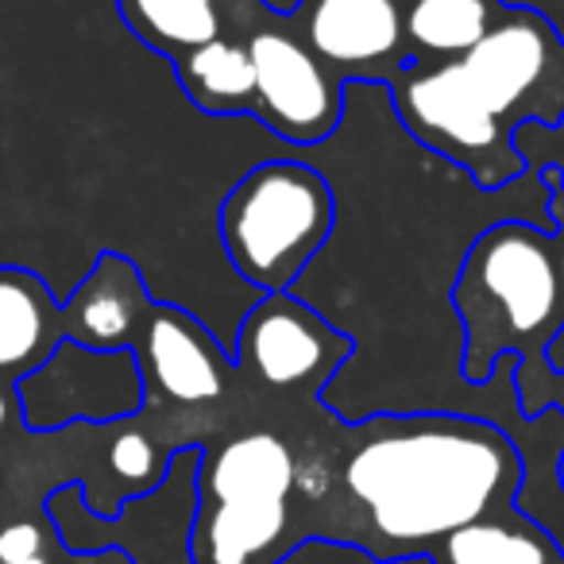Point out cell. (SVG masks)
Segmentation results:
<instances>
[{
    "mask_svg": "<svg viewBox=\"0 0 564 564\" xmlns=\"http://www.w3.org/2000/svg\"><path fill=\"white\" fill-rule=\"evenodd\" d=\"M337 225V202L325 174L310 163H259L220 205V243L236 274L263 294L294 291L322 256Z\"/></svg>",
    "mask_w": 564,
    "mask_h": 564,
    "instance_id": "obj_3",
    "label": "cell"
},
{
    "mask_svg": "<svg viewBox=\"0 0 564 564\" xmlns=\"http://www.w3.org/2000/svg\"><path fill=\"white\" fill-rule=\"evenodd\" d=\"M0 564H47L43 533L32 522H12L0 530Z\"/></svg>",
    "mask_w": 564,
    "mask_h": 564,
    "instance_id": "obj_20",
    "label": "cell"
},
{
    "mask_svg": "<svg viewBox=\"0 0 564 564\" xmlns=\"http://www.w3.org/2000/svg\"><path fill=\"white\" fill-rule=\"evenodd\" d=\"M556 274H561V294H564V248H561V256H556Z\"/></svg>",
    "mask_w": 564,
    "mask_h": 564,
    "instance_id": "obj_22",
    "label": "cell"
},
{
    "mask_svg": "<svg viewBox=\"0 0 564 564\" xmlns=\"http://www.w3.org/2000/svg\"><path fill=\"white\" fill-rule=\"evenodd\" d=\"M178 78L205 112L256 109V66L243 43L209 40L178 58Z\"/></svg>",
    "mask_w": 564,
    "mask_h": 564,
    "instance_id": "obj_15",
    "label": "cell"
},
{
    "mask_svg": "<svg viewBox=\"0 0 564 564\" xmlns=\"http://www.w3.org/2000/svg\"><path fill=\"white\" fill-rule=\"evenodd\" d=\"M124 20L135 35L163 51H194L220 35V17L213 0H120Z\"/></svg>",
    "mask_w": 564,
    "mask_h": 564,
    "instance_id": "obj_17",
    "label": "cell"
},
{
    "mask_svg": "<svg viewBox=\"0 0 564 564\" xmlns=\"http://www.w3.org/2000/svg\"><path fill=\"white\" fill-rule=\"evenodd\" d=\"M306 43L317 58L340 70H371L391 63L394 70L414 55H402L399 0H306Z\"/></svg>",
    "mask_w": 564,
    "mask_h": 564,
    "instance_id": "obj_9",
    "label": "cell"
},
{
    "mask_svg": "<svg viewBox=\"0 0 564 564\" xmlns=\"http://www.w3.org/2000/svg\"><path fill=\"white\" fill-rule=\"evenodd\" d=\"M109 464L120 479H128V484H151V479L159 476V453H155V445H151L148 433H140V430H128L112 441Z\"/></svg>",
    "mask_w": 564,
    "mask_h": 564,
    "instance_id": "obj_19",
    "label": "cell"
},
{
    "mask_svg": "<svg viewBox=\"0 0 564 564\" xmlns=\"http://www.w3.org/2000/svg\"><path fill=\"white\" fill-rule=\"evenodd\" d=\"M58 329L63 317L47 286L28 271L0 267V371L24 368L28 376L40 368L63 340Z\"/></svg>",
    "mask_w": 564,
    "mask_h": 564,
    "instance_id": "obj_13",
    "label": "cell"
},
{
    "mask_svg": "<svg viewBox=\"0 0 564 564\" xmlns=\"http://www.w3.org/2000/svg\"><path fill=\"white\" fill-rule=\"evenodd\" d=\"M143 371L166 399L213 402L228 383V356L189 314L155 306L143 329Z\"/></svg>",
    "mask_w": 564,
    "mask_h": 564,
    "instance_id": "obj_10",
    "label": "cell"
},
{
    "mask_svg": "<svg viewBox=\"0 0 564 564\" xmlns=\"http://www.w3.org/2000/svg\"><path fill=\"white\" fill-rule=\"evenodd\" d=\"M20 410L32 430L66 422H117L143 406V368L135 348H86L58 340L55 352L20 376Z\"/></svg>",
    "mask_w": 564,
    "mask_h": 564,
    "instance_id": "obj_5",
    "label": "cell"
},
{
    "mask_svg": "<svg viewBox=\"0 0 564 564\" xmlns=\"http://www.w3.org/2000/svg\"><path fill=\"white\" fill-rule=\"evenodd\" d=\"M502 17L499 0H406L402 4V40L414 55L460 63Z\"/></svg>",
    "mask_w": 564,
    "mask_h": 564,
    "instance_id": "obj_14",
    "label": "cell"
},
{
    "mask_svg": "<svg viewBox=\"0 0 564 564\" xmlns=\"http://www.w3.org/2000/svg\"><path fill=\"white\" fill-rule=\"evenodd\" d=\"M243 47L256 66V112L274 135L314 148L337 132L345 94L314 51L271 28L256 32Z\"/></svg>",
    "mask_w": 564,
    "mask_h": 564,
    "instance_id": "obj_7",
    "label": "cell"
},
{
    "mask_svg": "<svg viewBox=\"0 0 564 564\" xmlns=\"http://www.w3.org/2000/svg\"><path fill=\"white\" fill-rule=\"evenodd\" d=\"M352 352V340L337 333L317 310L291 291L267 294L240 325L236 360L267 387H325Z\"/></svg>",
    "mask_w": 564,
    "mask_h": 564,
    "instance_id": "obj_6",
    "label": "cell"
},
{
    "mask_svg": "<svg viewBox=\"0 0 564 564\" xmlns=\"http://www.w3.org/2000/svg\"><path fill=\"white\" fill-rule=\"evenodd\" d=\"M518 453L476 417H394L352 453L345 484L391 541L448 538L518 484Z\"/></svg>",
    "mask_w": 564,
    "mask_h": 564,
    "instance_id": "obj_1",
    "label": "cell"
},
{
    "mask_svg": "<svg viewBox=\"0 0 564 564\" xmlns=\"http://www.w3.org/2000/svg\"><path fill=\"white\" fill-rule=\"evenodd\" d=\"M391 89L406 132H414V140L430 151L460 163L464 171H476L484 186H491L487 163H495L502 151L518 155L502 117H495L471 89L460 63L422 66V58H410L391 74Z\"/></svg>",
    "mask_w": 564,
    "mask_h": 564,
    "instance_id": "obj_4",
    "label": "cell"
},
{
    "mask_svg": "<svg viewBox=\"0 0 564 564\" xmlns=\"http://www.w3.org/2000/svg\"><path fill=\"white\" fill-rule=\"evenodd\" d=\"M448 564H564V561L545 533L479 518V522L448 533Z\"/></svg>",
    "mask_w": 564,
    "mask_h": 564,
    "instance_id": "obj_18",
    "label": "cell"
},
{
    "mask_svg": "<svg viewBox=\"0 0 564 564\" xmlns=\"http://www.w3.org/2000/svg\"><path fill=\"white\" fill-rule=\"evenodd\" d=\"M286 530V502H205L202 549L209 564H248Z\"/></svg>",
    "mask_w": 564,
    "mask_h": 564,
    "instance_id": "obj_16",
    "label": "cell"
},
{
    "mask_svg": "<svg viewBox=\"0 0 564 564\" xmlns=\"http://www.w3.org/2000/svg\"><path fill=\"white\" fill-rule=\"evenodd\" d=\"M4 417H9V402H4V394H0V425H4Z\"/></svg>",
    "mask_w": 564,
    "mask_h": 564,
    "instance_id": "obj_23",
    "label": "cell"
},
{
    "mask_svg": "<svg viewBox=\"0 0 564 564\" xmlns=\"http://www.w3.org/2000/svg\"><path fill=\"white\" fill-rule=\"evenodd\" d=\"M299 476L286 441L274 433H243L217 448L197 491L205 502H286Z\"/></svg>",
    "mask_w": 564,
    "mask_h": 564,
    "instance_id": "obj_12",
    "label": "cell"
},
{
    "mask_svg": "<svg viewBox=\"0 0 564 564\" xmlns=\"http://www.w3.org/2000/svg\"><path fill=\"white\" fill-rule=\"evenodd\" d=\"M453 306L464 322V376L484 383L502 348L549 340L561 322L564 294L549 232L530 220H502L476 236L453 286Z\"/></svg>",
    "mask_w": 564,
    "mask_h": 564,
    "instance_id": "obj_2",
    "label": "cell"
},
{
    "mask_svg": "<svg viewBox=\"0 0 564 564\" xmlns=\"http://www.w3.org/2000/svg\"><path fill=\"white\" fill-rule=\"evenodd\" d=\"M556 43L561 35L549 20L507 9L491 32L460 58V66L487 109L495 117H510L541 86Z\"/></svg>",
    "mask_w": 564,
    "mask_h": 564,
    "instance_id": "obj_8",
    "label": "cell"
},
{
    "mask_svg": "<svg viewBox=\"0 0 564 564\" xmlns=\"http://www.w3.org/2000/svg\"><path fill=\"white\" fill-rule=\"evenodd\" d=\"M267 12H274V17H294V12L306 9V0H259Z\"/></svg>",
    "mask_w": 564,
    "mask_h": 564,
    "instance_id": "obj_21",
    "label": "cell"
},
{
    "mask_svg": "<svg viewBox=\"0 0 564 564\" xmlns=\"http://www.w3.org/2000/svg\"><path fill=\"white\" fill-rule=\"evenodd\" d=\"M151 299L143 291V279L124 256L105 251L89 279L70 294L58 317H63V337L78 340L86 348H132L140 325L151 317Z\"/></svg>",
    "mask_w": 564,
    "mask_h": 564,
    "instance_id": "obj_11",
    "label": "cell"
}]
</instances>
